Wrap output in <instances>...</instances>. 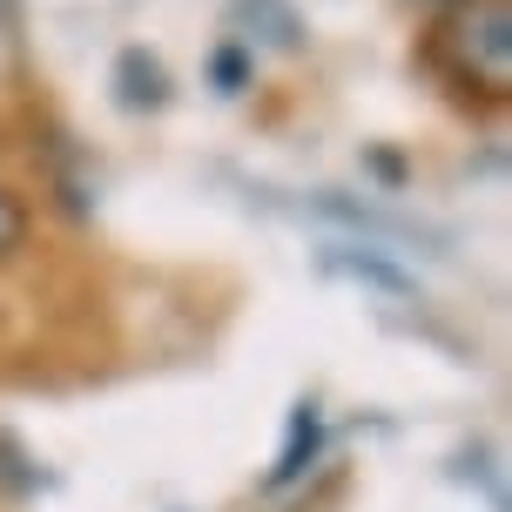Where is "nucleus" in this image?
I'll list each match as a JSON object with an SVG mask.
<instances>
[{"label":"nucleus","mask_w":512,"mask_h":512,"mask_svg":"<svg viewBox=\"0 0 512 512\" xmlns=\"http://www.w3.org/2000/svg\"><path fill=\"white\" fill-rule=\"evenodd\" d=\"M445 48L459 54V68L472 81L506 95L512 88V7L506 0H465L452 14V27H445Z\"/></svg>","instance_id":"obj_1"},{"label":"nucleus","mask_w":512,"mask_h":512,"mask_svg":"<svg viewBox=\"0 0 512 512\" xmlns=\"http://www.w3.org/2000/svg\"><path fill=\"white\" fill-rule=\"evenodd\" d=\"M317 445H324V418H317V405H297L290 411V438H283L277 465H270V492L290 486V479H304L310 459H317Z\"/></svg>","instance_id":"obj_2"},{"label":"nucleus","mask_w":512,"mask_h":512,"mask_svg":"<svg viewBox=\"0 0 512 512\" xmlns=\"http://www.w3.org/2000/svg\"><path fill=\"white\" fill-rule=\"evenodd\" d=\"M115 81H122V108H162L169 102V75H162V61L142 48H128L115 61Z\"/></svg>","instance_id":"obj_3"},{"label":"nucleus","mask_w":512,"mask_h":512,"mask_svg":"<svg viewBox=\"0 0 512 512\" xmlns=\"http://www.w3.org/2000/svg\"><path fill=\"white\" fill-rule=\"evenodd\" d=\"M27 243V203L14 196V189H0V263Z\"/></svg>","instance_id":"obj_4"},{"label":"nucleus","mask_w":512,"mask_h":512,"mask_svg":"<svg viewBox=\"0 0 512 512\" xmlns=\"http://www.w3.org/2000/svg\"><path fill=\"white\" fill-rule=\"evenodd\" d=\"M216 88H223V95L243 88V54H236V48H216Z\"/></svg>","instance_id":"obj_5"},{"label":"nucleus","mask_w":512,"mask_h":512,"mask_svg":"<svg viewBox=\"0 0 512 512\" xmlns=\"http://www.w3.org/2000/svg\"><path fill=\"white\" fill-rule=\"evenodd\" d=\"M432 7H452V14H459V7H465V0H432Z\"/></svg>","instance_id":"obj_6"}]
</instances>
